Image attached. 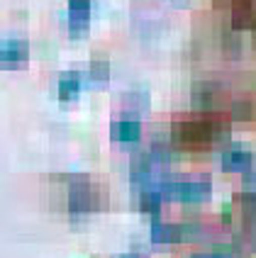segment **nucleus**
I'll list each match as a JSON object with an SVG mask.
<instances>
[{
    "instance_id": "7ed1b4c3",
    "label": "nucleus",
    "mask_w": 256,
    "mask_h": 258,
    "mask_svg": "<svg viewBox=\"0 0 256 258\" xmlns=\"http://www.w3.org/2000/svg\"><path fill=\"white\" fill-rule=\"evenodd\" d=\"M159 190L164 195V200H176V202H202L210 198L213 185L208 178H198V180H161Z\"/></svg>"
},
{
    "instance_id": "39448f33",
    "label": "nucleus",
    "mask_w": 256,
    "mask_h": 258,
    "mask_svg": "<svg viewBox=\"0 0 256 258\" xmlns=\"http://www.w3.org/2000/svg\"><path fill=\"white\" fill-rule=\"evenodd\" d=\"M29 61V44L25 39H5L0 42V71L25 69Z\"/></svg>"
},
{
    "instance_id": "423d86ee",
    "label": "nucleus",
    "mask_w": 256,
    "mask_h": 258,
    "mask_svg": "<svg viewBox=\"0 0 256 258\" xmlns=\"http://www.w3.org/2000/svg\"><path fill=\"white\" fill-rule=\"evenodd\" d=\"M90 27V0H69V34L83 37Z\"/></svg>"
},
{
    "instance_id": "0eeeda50",
    "label": "nucleus",
    "mask_w": 256,
    "mask_h": 258,
    "mask_svg": "<svg viewBox=\"0 0 256 258\" xmlns=\"http://www.w3.org/2000/svg\"><path fill=\"white\" fill-rule=\"evenodd\" d=\"M113 139L120 144H137L142 139V124H139V119L137 117H122V119H117L113 124Z\"/></svg>"
},
{
    "instance_id": "f257e3e1",
    "label": "nucleus",
    "mask_w": 256,
    "mask_h": 258,
    "mask_svg": "<svg viewBox=\"0 0 256 258\" xmlns=\"http://www.w3.org/2000/svg\"><path fill=\"white\" fill-rule=\"evenodd\" d=\"M222 139H227V127L215 117H190L173 124V142L185 149H205Z\"/></svg>"
},
{
    "instance_id": "2eb2a0df",
    "label": "nucleus",
    "mask_w": 256,
    "mask_h": 258,
    "mask_svg": "<svg viewBox=\"0 0 256 258\" xmlns=\"http://www.w3.org/2000/svg\"><path fill=\"white\" fill-rule=\"evenodd\" d=\"M117 258H146L144 253H122V256H117Z\"/></svg>"
},
{
    "instance_id": "4468645a",
    "label": "nucleus",
    "mask_w": 256,
    "mask_h": 258,
    "mask_svg": "<svg viewBox=\"0 0 256 258\" xmlns=\"http://www.w3.org/2000/svg\"><path fill=\"white\" fill-rule=\"evenodd\" d=\"M190 258H244L237 248H229V246H220V248H215L210 253H195V256Z\"/></svg>"
},
{
    "instance_id": "9d476101",
    "label": "nucleus",
    "mask_w": 256,
    "mask_h": 258,
    "mask_svg": "<svg viewBox=\"0 0 256 258\" xmlns=\"http://www.w3.org/2000/svg\"><path fill=\"white\" fill-rule=\"evenodd\" d=\"M81 88H83V76L76 73V71H69V73H64V76L59 78L57 93H59L61 100H73V98H78Z\"/></svg>"
},
{
    "instance_id": "20e7f679",
    "label": "nucleus",
    "mask_w": 256,
    "mask_h": 258,
    "mask_svg": "<svg viewBox=\"0 0 256 258\" xmlns=\"http://www.w3.org/2000/svg\"><path fill=\"white\" fill-rule=\"evenodd\" d=\"M202 229L198 224H166L161 219H154L151 224V241L154 244H181L198 239Z\"/></svg>"
},
{
    "instance_id": "f8f14e48",
    "label": "nucleus",
    "mask_w": 256,
    "mask_h": 258,
    "mask_svg": "<svg viewBox=\"0 0 256 258\" xmlns=\"http://www.w3.org/2000/svg\"><path fill=\"white\" fill-rule=\"evenodd\" d=\"M90 83H95V86H105L108 81H110V63L105 61V58H95L93 63H90Z\"/></svg>"
},
{
    "instance_id": "1a4fd4ad",
    "label": "nucleus",
    "mask_w": 256,
    "mask_h": 258,
    "mask_svg": "<svg viewBox=\"0 0 256 258\" xmlns=\"http://www.w3.org/2000/svg\"><path fill=\"white\" fill-rule=\"evenodd\" d=\"M254 166V156L242 149H232L227 154H222V171L227 173H244Z\"/></svg>"
},
{
    "instance_id": "ddd939ff",
    "label": "nucleus",
    "mask_w": 256,
    "mask_h": 258,
    "mask_svg": "<svg viewBox=\"0 0 256 258\" xmlns=\"http://www.w3.org/2000/svg\"><path fill=\"white\" fill-rule=\"evenodd\" d=\"M125 107L127 110H146L149 107V95L146 93H129V95H125Z\"/></svg>"
},
{
    "instance_id": "6e6552de",
    "label": "nucleus",
    "mask_w": 256,
    "mask_h": 258,
    "mask_svg": "<svg viewBox=\"0 0 256 258\" xmlns=\"http://www.w3.org/2000/svg\"><path fill=\"white\" fill-rule=\"evenodd\" d=\"M222 100V88L215 83H198L193 88V105L198 110H215Z\"/></svg>"
},
{
    "instance_id": "9b49d317",
    "label": "nucleus",
    "mask_w": 256,
    "mask_h": 258,
    "mask_svg": "<svg viewBox=\"0 0 256 258\" xmlns=\"http://www.w3.org/2000/svg\"><path fill=\"white\" fill-rule=\"evenodd\" d=\"M161 200H164V195H161V190H159V187H146L142 195H139V210L146 212V215H151L154 219H159V212H161Z\"/></svg>"
},
{
    "instance_id": "f03ea898",
    "label": "nucleus",
    "mask_w": 256,
    "mask_h": 258,
    "mask_svg": "<svg viewBox=\"0 0 256 258\" xmlns=\"http://www.w3.org/2000/svg\"><path fill=\"white\" fill-rule=\"evenodd\" d=\"M66 207H69L71 219H85L88 215H95L105 207V190L85 178H78L69 187Z\"/></svg>"
}]
</instances>
